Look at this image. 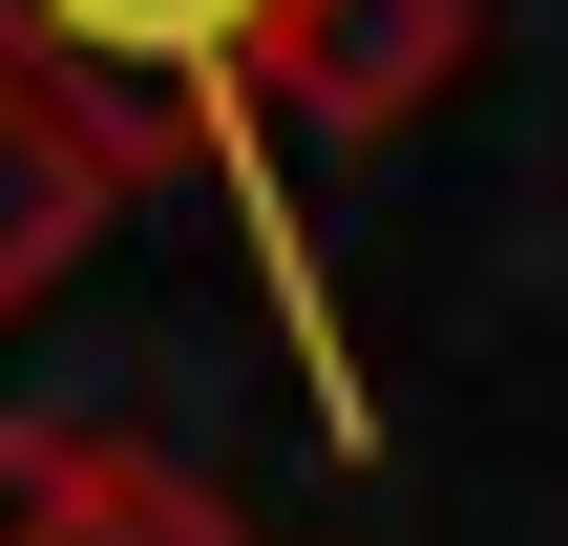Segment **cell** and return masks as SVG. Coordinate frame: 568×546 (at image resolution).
Wrapping results in <instances>:
<instances>
[{"label": "cell", "instance_id": "1", "mask_svg": "<svg viewBox=\"0 0 568 546\" xmlns=\"http://www.w3.org/2000/svg\"><path fill=\"white\" fill-rule=\"evenodd\" d=\"M253 42H274V0H0V63H42L63 105H105V126H148V147H211V168H232L253 274H274V316H295V358H316V421L358 442V358H337V316H316V253H295L274 126H253Z\"/></svg>", "mask_w": 568, "mask_h": 546}, {"label": "cell", "instance_id": "2", "mask_svg": "<svg viewBox=\"0 0 568 546\" xmlns=\"http://www.w3.org/2000/svg\"><path fill=\"white\" fill-rule=\"evenodd\" d=\"M464 63H485V0H274V42H253V126L400 147L422 105H464Z\"/></svg>", "mask_w": 568, "mask_h": 546}, {"label": "cell", "instance_id": "3", "mask_svg": "<svg viewBox=\"0 0 568 546\" xmlns=\"http://www.w3.org/2000/svg\"><path fill=\"white\" fill-rule=\"evenodd\" d=\"M148 168H169L148 126H105V105H63L42 63H0V337H21V316L148 210Z\"/></svg>", "mask_w": 568, "mask_h": 546}, {"label": "cell", "instance_id": "4", "mask_svg": "<svg viewBox=\"0 0 568 546\" xmlns=\"http://www.w3.org/2000/svg\"><path fill=\"white\" fill-rule=\"evenodd\" d=\"M126 505V442H84V421H0V546H84Z\"/></svg>", "mask_w": 568, "mask_h": 546}, {"label": "cell", "instance_id": "5", "mask_svg": "<svg viewBox=\"0 0 568 546\" xmlns=\"http://www.w3.org/2000/svg\"><path fill=\"white\" fill-rule=\"evenodd\" d=\"M84 546H253V526H232V505H211L190 463H126V505H105Z\"/></svg>", "mask_w": 568, "mask_h": 546}]
</instances>
